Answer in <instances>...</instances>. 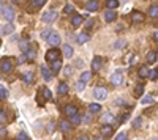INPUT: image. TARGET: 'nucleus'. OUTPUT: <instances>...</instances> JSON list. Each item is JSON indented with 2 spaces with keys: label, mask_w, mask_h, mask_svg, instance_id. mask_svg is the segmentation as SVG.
I'll use <instances>...</instances> for the list:
<instances>
[{
  "label": "nucleus",
  "mask_w": 158,
  "mask_h": 140,
  "mask_svg": "<svg viewBox=\"0 0 158 140\" xmlns=\"http://www.w3.org/2000/svg\"><path fill=\"white\" fill-rule=\"evenodd\" d=\"M6 134V129H0V135H5Z\"/></svg>",
  "instance_id": "5fc2aeb1"
},
{
  "label": "nucleus",
  "mask_w": 158,
  "mask_h": 140,
  "mask_svg": "<svg viewBox=\"0 0 158 140\" xmlns=\"http://www.w3.org/2000/svg\"><path fill=\"white\" fill-rule=\"evenodd\" d=\"M147 61L149 63H155L157 61V52L155 50H150V52L147 54Z\"/></svg>",
  "instance_id": "5701e85b"
},
{
  "label": "nucleus",
  "mask_w": 158,
  "mask_h": 140,
  "mask_svg": "<svg viewBox=\"0 0 158 140\" xmlns=\"http://www.w3.org/2000/svg\"><path fill=\"white\" fill-rule=\"evenodd\" d=\"M157 72H158L157 69H152V71H149V77H150L152 80H157V76H158Z\"/></svg>",
  "instance_id": "58836bf2"
},
{
  "label": "nucleus",
  "mask_w": 158,
  "mask_h": 140,
  "mask_svg": "<svg viewBox=\"0 0 158 140\" xmlns=\"http://www.w3.org/2000/svg\"><path fill=\"white\" fill-rule=\"evenodd\" d=\"M101 121L111 126V124H114V123H115V118L109 114V112H106V114H103V116H101Z\"/></svg>",
  "instance_id": "1a4fd4ad"
},
{
  "label": "nucleus",
  "mask_w": 158,
  "mask_h": 140,
  "mask_svg": "<svg viewBox=\"0 0 158 140\" xmlns=\"http://www.w3.org/2000/svg\"><path fill=\"white\" fill-rule=\"evenodd\" d=\"M106 6H107V10L114 11V10L119 6V0H107V2H106Z\"/></svg>",
  "instance_id": "6ab92c4d"
},
{
  "label": "nucleus",
  "mask_w": 158,
  "mask_h": 140,
  "mask_svg": "<svg viewBox=\"0 0 158 140\" xmlns=\"http://www.w3.org/2000/svg\"><path fill=\"white\" fill-rule=\"evenodd\" d=\"M43 98H44V101H51L52 99V93H51V90H49L48 87L43 88Z\"/></svg>",
  "instance_id": "4be33fe9"
},
{
  "label": "nucleus",
  "mask_w": 158,
  "mask_h": 140,
  "mask_svg": "<svg viewBox=\"0 0 158 140\" xmlns=\"http://www.w3.org/2000/svg\"><path fill=\"white\" fill-rule=\"evenodd\" d=\"M117 104H119V106H122V104H125V101H123V99H117Z\"/></svg>",
  "instance_id": "864d4df0"
},
{
  "label": "nucleus",
  "mask_w": 158,
  "mask_h": 140,
  "mask_svg": "<svg viewBox=\"0 0 158 140\" xmlns=\"http://www.w3.org/2000/svg\"><path fill=\"white\" fill-rule=\"evenodd\" d=\"M25 60H27V58H25V55H24V57H21V58H19V63H24Z\"/></svg>",
  "instance_id": "603ef678"
},
{
  "label": "nucleus",
  "mask_w": 158,
  "mask_h": 140,
  "mask_svg": "<svg viewBox=\"0 0 158 140\" xmlns=\"http://www.w3.org/2000/svg\"><path fill=\"white\" fill-rule=\"evenodd\" d=\"M101 69V58L100 57H95L93 60H92V71L93 72H97Z\"/></svg>",
  "instance_id": "9d476101"
},
{
  "label": "nucleus",
  "mask_w": 158,
  "mask_h": 140,
  "mask_svg": "<svg viewBox=\"0 0 158 140\" xmlns=\"http://www.w3.org/2000/svg\"><path fill=\"white\" fill-rule=\"evenodd\" d=\"M67 93H68V85L65 82H62L59 85V95H67Z\"/></svg>",
  "instance_id": "c85d7f7f"
},
{
  "label": "nucleus",
  "mask_w": 158,
  "mask_h": 140,
  "mask_svg": "<svg viewBox=\"0 0 158 140\" xmlns=\"http://www.w3.org/2000/svg\"><path fill=\"white\" fill-rule=\"evenodd\" d=\"M63 55H65V58H71L73 57V47L70 44H65L63 46Z\"/></svg>",
  "instance_id": "a211bd4d"
},
{
  "label": "nucleus",
  "mask_w": 158,
  "mask_h": 140,
  "mask_svg": "<svg viewBox=\"0 0 158 140\" xmlns=\"http://www.w3.org/2000/svg\"><path fill=\"white\" fill-rule=\"evenodd\" d=\"M41 72H43V77H44V80H51V72H49V69L48 68H46V66L43 65V66H41Z\"/></svg>",
  "instance_id": "b1692460"
},
{
  "label": "nucleus",
  "mask_w": 158,
  "mask_h": 140,
  "mask_svg": "<svg viewBox=\"0 0 158 140\" xmlns=\"http://www.w3.org/2000/svg\"><path fill=\"white\" fill-rule=\"evenodd\" d=\"M97 10H98V2H97V0H88V3H87V11H92V13H95Z\"/></svg>",
  "instance_id": "dca6fc26"
},
{
  "label": "nucleus",
  "mask_w": 158,
  "mask_h": 140,
  "mask_svg": "<svg viewBox=\"0 0 158 140\" xmlns=\"http://www.w3.org/2000/svg\"><path fill=\"white\" fill-rule=\"evenodd\" d=\"M60 58V50L59 49H51L46 52V60L48 61H54V60H59Z\"/></svg>",
  "instance_id": "423d86ee"
},
{
  "label": "nucleus",
  "mask_w": 158,
  "mask_h": 140,
  "mask_svg": "<svg viewBox=\"0 0 158 140\" xmlns=\"http://www.w3.org/2000/svg\"><path fill=\"white\" fill-rule=\"evenodd\" d=\"M90 121H92V114H88V112H87V114L84 115L82 118H81V123H86V124H88Z\"/></svg>",
  "instance_id": "2f4dec72"
},
{
  "label": "nucleus",
  "mask_w": 158,
  "mask_h": 140,
  "mask_svg": "<svg viewBox=\"0 0 158 140\" xmlns=\"http://www.w3.org/2000/svg\"><path fill=\"white\" fill-rule=\"evenodd\" d=\"M93 98L98 99V101L106 99V98H107V90H106L105 87H97V88L93 90Z\"/></svg>",
  "instance_id": "f257e3e1"
},
{
  "label": "nucleus",
  "mask_w": 158,
  "mask_h": 140,
  "mask_svg": "<svg viewBox=\"0 0 158 140\" xmlns=\"http://www.w3.org/2000/svg\"><path fill=\"white\" fill-rule=\"evenodd\" d=\"M142 126V118L141 116H138V118L133 120V127H141Z\"/></svg>",
  "instance_id": "c9c22d12"
},
{
  "label": "nucleus",
  "mask_w": 158,
  "mask_h": 140,
  "mask_svg": "<svg viewBox=\"0 0 158 140\" xmlns=\"http://www.w3.org/2000/svg\"><path fill=\"white\" fill-rule=\"evenodd\" d=\"M95 140H103V137H100V135H97V137H95Z\"/></svg>",
  "instance_id": "4d7b16f0"
},
{
  "label": "nucleus",
  "mask_w": 158,
  "mask_h": 140,
  "mask_svg": "<svg viewBox=\"0 0 158 140\" xmlns=\"http://www.w3.org/2000/svg\"><path fill=\"white\" fill-rule=\"evenodd\" d=\"M84 88H86V84H84V82H81V80H79V82H78V91H82Z\"/></svg>",
  "instance_id": "49530a36"
},
{
  "label": "nucleus",
  "mask_w": 158,
  "mask_h": 140,
  "mask_svg": "<svg viewBox=\"0 0 158 140\" xmlns=\"http://www.w3.org/2000/svg\"><path fill=\"white\" fill-rule=\"evenodd\" d=\"M19 47H21L22 52H27V50H30V49H29V42L24 41V40H22L21 42H19Z\"/></svg>",
  "instance_id": "473e14b6"
},
{
  "label": "nucleus",
  "mask_w": 158,
  "mask_h": 140,
  "mask_svg": "<svg viewBox=\"0 0 158 140\" xmlns=\"http://www.w3.org/2000/svg\"><path fill=\"white\" fill-rule=\"evenodd\" d=\"M55 19H57V11L51 10V11H48V13H44V14H43L41 21H43V22H46V24H49V22H54Z\"/></svg>",
  "instance_id": "39448f33"
},
{
  "label": "nucleus",
  "mask_w": 158,
  "mask_h": 140,
  "mask_svg": "<svg viewBox=\"0 0 158 140\" xmlns=\"http://www.w3.org/2000/svg\"><path fill=\"white\" fill-rule=\"evenodd\" d=\"M115 140H126V134H123V132H120V134L117 135V139Z\"/></svg>",
  "instance_id": "de8ad7c7"
},
{
  "label": "nucleus",
  "mask_w": 158,
  "mask_h": 140,
  "mask_svg": "<svg viewBox=\"0 0 158 140\" xmlns=\"http://www.w3.org/2000/svg\"><path fill=\"white\" fill-rule=\"evenodd\" d=\"M142 93H144V87H142V85H138V87L134 88V95H136V96H141Z\"/></svg>",
  "instance_id": "e433bc0d"
},
{
  "label": "nucleus",
  "mask_w": 158,
  "mask_h": 140,
  "mask_svg": "<svg viewBox=\"0 0 158 140\" xmlns=\"http://www.w3.org/2000/svg\"><path fill=\"white\" fill-rule=\"evenodd\" d=\"M153 140H157V137H155V139H153Z\"/></svg>",
  "instance_id": "052dcab7"
},
{
  "label": "nucleus",
  "mask_w": 158,
  "mask_h": 140,
  "mask_svg": "<svg viewBox=\"0 0 158 140\" xmlns=\"http://www.w3.org/2000/svg\"><path fill=\"white\" fill-rule=\"evenodd\" d=\"M101 135H105V137H109V135H112V127H111L109 124H105V126H101Z\"/></svg>",
  "instance_id": "f3484780"
},
{
  "label": "nucleus",
  "mask_w": 158,
  "mask_h": 140,
  "mask_svg": "<svg viewBox=\"0 0 158 140\" xmlns=\"http://www.w3.org/2000/svg\"><path fill=\"white\" fill-rule=\"evenodd\" d=\"M25 58L33 60V58H35V52H33V50H27V52H25Z\"/></svg>",
  "instance_id": "a19ab883"
},
{
  "label": "nucleus",
  "mask_w": 158,
  "mask_h": 140,
  "mask_svg": "<svg viewBox=\"0 0 158 140\" xmlns=\"http://www.w3.org/2000/svg\"><path fill=\"white\" fill-rule=\"evenodd\" d=\"M71 71H73L71 66H65V68H63V74L65 76H71Z\"/></svg>",
  "instance_id": "79ce46f5"
},
{
  "label": "nucleus",
  "mask_w": 158,
  "mask_h": 140,
  "mask_svg": "<svg viewBox=\"0 0 158 140\" xmlns=\"http://www.w3.org/2000/svg\"><path fill=\"white\" fill-rule=\"evenodd\" d=\"M90 79H92V72H88V71H86V72H82L81 74V82H90Z\"/></svg>",
  "instance_id": "412c9836"
},
{
  "label": "nucleus",
  "mask_w": 158,
  "mask_h": 140,
  "mask_svg": "<svg viewBox=\"0 0 158 140\" xmlns=\"http://www.w3.org/2000/svg\"><path fill=\"white\" fill-rule=\"evenodd\" d=\"M6 123V114H5V112H0V124H5Z\"/></svg>",
  "instance_id": "ea45409f"
},
{
  "label": "nucleus",
  "mask_w": 158,
  "mask_h": 140,
  "mask_svg": "<svg viewBox=\"0 0 158 140\" xmlns=\"http://www.w3.org/2000/svg\"><path fill=\"white\" fill-rule=\"evenodd\" d=\"M11 69H13V63H11L10 58H3L2 61H0V71L2 72H11Z\"/></svg>",
  "instance_id": "7ed1b4c3"
},
{
  "label": "nucleus",
  "mask_w": 158,
  "mask_h": 140,
  "mask_svg": "<svg viewBox=\"0 0 158 140\" xmlns=\"http://www.w3.org/2000/svg\"><path fill=\"white\" fill-rule=\"evenodd\" d=\"M79 123H81V116L78 114L70 116V124H79Z\"/></svg>",
  "instance_id": "7c9ffc66"
},
{
  "label": "nucleus",
  "mask_w": 158,
  "mask_h": 140,
  "mask_svg": "<svg viewBox=\"0 0 158 140\" xmlns=\"http://www.w3.org/2000/svg\"><path fill=\"white\" fill-rule=\"evenodd\" d=\"M51 69H52V72H59V71H60V69H62V61H60V58H59V60L51 61Z\"/></svg>",
  "instance_id": "2eb2a0df"
},
{
  "label": "nucleus",
  "mask_w": 158,
  "mask_h": 140,
  "mask_svg": "<svg viewBox=\"0 0 158 140\" xmlns=\"http://www.w3.org/2000/svg\"><path fill=\"white\" fill-rule=\"evenodd\" d=\"M70 129H71L70 121H62V123H60V131H62V132H68Z\"/></svg>",
  "instance_id": "393cba45"
},
{
  "label": "nucleus",
  "mask_w": 158,
  "mask_h": 140,
  "mask_svg": "<svg viewBox=\"0 0 158 140\" xmlns=\"http://www.w3.org/2000/svg\"><path fill=\"white\" fill-rule=\"evenodd\" d=\"M82 21H84V17H82V16H79V14H76V16H73V17H71V25L78 29V27H79L81 24H82Z\"/></svg>",
  "instance_id": "4468645a"
},
{
  "label": "nucleus",
  "mask_w": 158,
  "mask_h": 140,
  "mask_svg": "<svg viewBox=\"0 0 158 140\" xmlns=\"http://www.w3.org/2000/svg\"><path fill=\"white\" fill-rule=\"evenodd\" d=\"M24 82L25 84H32L33 82V72L32 71H27L24 74Z\"/></svg>",
  "instance_id": "a878e982"
},
{
  "label": "nucleus",
  "mask_w": 158,
  "mask_h": 140,
  "mask_svg": "<svg viewBox=\"0 0 158 140\" xmlns=\"http://www.w3.org/2000/svg\"><path fill=\"white\" fill-rule=\"evenodd\" d=\"M2 10H3V5H2V2H0V13H2Z\"/></svg>",
  "instance_id": "13d9d810"
},
{
  "label": "nucleus",
  "mask_w": 158,
  "mask_h": 140,
  "mask_svg": "<svg viewBox=\"0 0 158 140\" xmlns=\"http://www.w3.org/2000/svg\"><path fill=\"white\" fill-rule=\"evenodd\" d=\"M122 46H125V41H117V42H114V47H115V49H120Z\"/></svg>",
  "instance_id": "a18cd8bd"
},
{
  "label": "nucleus",
  "mask_w": 158,
  "mask_h": 140,
  "mask_svg": "<svg viewBox=\"0 0 158 140\" xmlns=\"http://www.w3.org/2000/svg\"><path fill=\"white\" fill-rule=\"evenodd\" d=\"M153 40H155V41L158 40V33L157 32H153Z\"/></svg>",
  "instance_id": "6e6d98bb"
},
{
  "label": "nucleus",
  "mask_w": 158,
  "mask_h": 140,
  "mask_svg": "<svg viewBox=\"0 0 158 140\" xmlns=\"http://www.w3.org/2000/svg\"><path fill=\"white\" fill-rule=\"evenodd\" d=\"M46 2H48V0H33V2H32V5L35 6V8H41V6H43Z\"/></svg>",
  "instance_id": "72a5a7b5"
},
{
  "label": "nucleus",
  "mask_w": 158,
  "mask_h": 140,
  "mask_svg": "<svg viewBox=\"0 0 158 140\" xmlns=\"http://www.w3.org/2000/svg\"><path fill=\"white\" fill-rule=\"evenodd\" d=\"M2 14L5 16V19L6 21H14V10H13V6H10V5H6V6H3V10H2Z\"/></svg>",
  "instance_id": "f03ea898"
},
{
  "label": "nucleus",
  "mask_w": 158,
  "mask_h": 140,
  "mask_svg": "<svg viewBox=\"0 0 158 140\" xmlns=\"http://www.w3.org/2000/svg\"><path fill=\"white\" fill-rule=\"evenodd\" d=\"M105 19H106V22H114V19H115V11L107 10L106 14H105Z\"/></svg>",
  "instance_id": "aec40b11"
},
{
  "label": "nucleus",
  "mask_w": 158,
  "mask_h": 140,
  "mask_svg": "<svg viewBox=\"0 0 158 140\" xmlns=\"http://www.w3.org/2000/svg\"><path fill=\"white\" fill-rule=\"evenodd\" d=\"M78 140H88V137H87V135H79Z\"/></svg>",
  "instance_id": "3c124183"
},
{
  "label": "nucleus",
  "mask_w": 158,
  "mask_h": 140,
  "mask_svg": "<svg viewBox=\"0 0 158 140\" xmlns=\"http://www.w3.org/2000/svg\"><path fill=\"white\" fill-rule=\"evenodd\" d=\"M157 13H158V11H157V5H152V6H150V10H149V14L152 17H157Z\"/></svg>",
  "instance_id": "4c0bfd02"
},
{
  "label": "nucleus",
  "mask_w": 158,
  "mask_h": 140,
  "mask_svg": "<svg viewBox=\"0 0 158 140\" xmlns=\"http://www.w3.org/2000/svg\"><path fill=\"white\" fill-rule=\"evenodd\" d=\"M88 35L86 33V32H82V33H79L78 36H76V42H78V44H84V42H87L88 41Z\"/></svg>",
  "instance_id": "f8f14e48"
},
{
  "label": "nucleus",
  "mask_w": 158,
  "mask_h": 140,
  "mask_svg": "<svg viewBox=\"0 0 158 140\" xmlns=\"http://www.w3.org/2000/svg\"><path fill=\"white\" fill-rule=\"evenodd\" d=\"M65 13H73V6L71 5H67V6H65Z\"/></svg>",
  "instance_id": "09e8293b"
},
{
  "label": "nucleus",
  "mask_w": 158,
  "mask_h": 140,
  "mask_svg": "<svg viewBox=\"0 0 158 140\" xmlns=\"http://www.w3.org/2000/svg\"><path fill=\"white\" fill-rule=\"evenodd\" d=\"M111 84L115 85V87H119V85L123 84V74L122 71H115L112 76H111Z\"/></svg>",
  "instance_id": "20e7f679"
},
{
  "label": "nucleus",
  "mask_w": 158,
  "mask_h": 140,
  "mask_svg": "<svg viewBox=\"0 0 158 140\" xmlns=\"http://www.w3.org/2000/svg\"><path fill=\"white\" fill-rule=\"evenodd\" d=\"M14 30V25H13V22H10L8 25H3V27H0V35H10L11 32Z\"/></svg>",
  "instance_id": "9b49d317"
},
{
  "label": "nucleus",
  "mask_w": 158,
  "mask_h": 140,
  "mask_svg": "<svg viewBox=\"0 0 158 140\" xmlns=\"http://www.w3.org/2000/svg\"><path fill=\"white\" fill-rule=\"evenodd\" d=\"M153 101H155V99H153L150 95H147V96H144V98L141 99V102H142V104H152Z\"/></svg>",
  "instance_id": "f704fd0d"
},
{
  "label": "nucleus",
  "mask_w": 158,
  "mask_h": 140,
  "mask_svg": "<svg viewBox=\"0 0 158 140\" xmlns=\"http://www.w3.org/2000/svg\"><path fill=\"white\" fill-rule=\"evenodd\" d=\"M65 114L68 116H73V115L78 114V109H76V106H73V104H68V106L65 107Z\"/></svg>",
  "instance_id": "ddd939ff"
},
{
  "label": "nucleus",
  "mask_w": 158,
  "mask_h": 140,
  "mask_svg": "<svg viewBox=\"0 0 158 140\" xmlns=\"http://www.w3.org/2000/svg\"><path fill=\"white\" fill-rule=\"evenodd\" d=\"M88 110H90V114H98V112L101 110V106H100V104H90Z\"/></svg>",
  "instance_id": "bb28decb"
},
{
  "label": "nucleus",
  "mask_w": 158,
  "mask_h": 140,
  "mask_svg": "<svg viewBox=\"0 0 158 140\" xmlns=\"http://www.w3.org/2000/svg\"><path fill=\"white\" fill-rule=\"evenodd\" d=\"M49 42L51 46H59L60 44V36H59V33L57 32H51V35L48 36V40H46Z\"/></svg>",
  "instance_id": "0eeeda50"
},
{
  "label": "nucleus",
  "mask_w": 158,
  "mask_h": 140,
  "mask_svg": "<svg viewBox=\"0 0 158 140\" xmlns=\"http://www.w3.org/2000/svg\"><path fill=\"white\" fill-rule=\"evenodd\" d=\"M92 25H93V21H92V19H90V21H87V22H86V27H87V29H90Z\"/></svg>",
  "instance_id": "8fccbe9b"
},
{
  "label": "nucleus",
  "mask_w": 158,
  "mask_h": 140,
  "mask_svg": "<svg viewBox=\"0 0 158 140\" xmlns=\"http://www.w3.org/2000/svg\"><path fill=\"white\" fill-rule=\"evenodd\" d=\"M0 99H8V90H6L3 85H0Z\"/></svg>",
  "instance_id": "cd10ccee"
},
{
  "label": "nucleus",
  "mask_w": 158,
  "mask_h": 140,
  "mask_svg": "<svg viewBox=\"0 0 158 140\" xmlns=\"http://www.w3.org/2000/svg\"><path fill=\"white\" fill-rule=\"evenodd\" d=\"M147 76H149V68L147 66H141L139 68V77L144 79V77H147Z\"/></svg>",
  "instance_id": "c756f323"
},
{
  "label": "nucleus",
  "mask_w": 158,
  "mask_h": 140,
  "mask_svg": "<svg viewBox=\"0 0 158 140\" xmlns=\"http://www.w3.org/2000/svg\"><path fill=\"white\" fill-rule=\"evenodd\" d=\"M18 140H29V135L25 132H21V134H18Z\"/></svg>",
  "instance_id": "37998d69"
},
{
  "label": "nucleus",
  "mask_w": 158,
  "mask_h": 140,
  "mask_svg": "<svg viewBox=\"0 0 158 140\" xmlns=\"http://www.w3.org/2000/svg\"><path fill=\"white\" fill-rule=\"evenodd\" d=\"M145 16L142 13H139V11H134V13L131 14V22H134V24H139V22H144Z\"/></svg>",
  "instance_id": "6e6552de"
},
{
  "label": "nucleus",
  "mask_w": 158,
  "mask_h": 140,
  "mask_svg": "<svg viewBox=\"0 0 158 140\" xmlns=\"http://www.w3.org/2000/svg\"><path fill=\"white\" fill-rule=\"evenodd\" d=\"M49 35H51V30H44V32L41 33V38H43V40H48Z\"/></svg>",
  "instance_id": "c03bdc74"
},
{
  "label": "nucleus",
  "mask_w": 158,
  "mask_h": 140,
  "mask_svg": "<svg viewBox=\"0 0 158 140\" xmlns=\"http://www.w3.org/2000/svg\"><path fill=\"white\" fill-rule=\"evenodd\" d=\"M13 2H21V0H13Z\"/></svg>",
  "instance_id": "bf43d9fd"
}]
</instances>
